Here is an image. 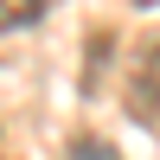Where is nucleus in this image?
<instances>
[{"mask_svg":"<svg viewBox=\"0 0 160 160\" xmlns=\"http://www.w3.org/2000/svg\"><path fill=\"white\" fill-rule=\"evenodd\" d=\"M135 7H160V0H135Z\"/></svg>","mask_w":160,"mask_h":160,"instance_id":"obj_4","label":"nucleus"},{"mask_svg":"<svg viewBox=\"0 0 160 160\" xmlns=\"http://www.w3.org/2000/svg\"><path fill=\"white\" fill-rule=\"evenodd\" d=\"M51 7H58V0H0V32H26V26H38Z\"/></svg>","mask_w":160,"mask_h":160,"instance_id":"obj_2","label":"nucleus"},{"mask_svg":"<svg viewBox=\"0 0 160 160\" xmlns=\"http://www.w3.org/2000/svg\"><path fill=\"white\" fill-rule=\"evenodd\" d=\"M71 154H77V160H115V148H109V141H77Z\"/></svg>","mask_w":160,"mask_h":160,"instance_id":"obj_3","label":"nucleus"},{"mask_svg":"<svg viewBox=\"0 0 160 160\" xmlns=\"http://www.w3.org/2000/svg\"><path fill=\"white\" fill-rule=\"evenodd\" d=\"M128 115H135V122H154L160 115V45L154 51H141L135 58V71H128Z\"/></svg>","mask_w":160,"mask_h":160,"instance_id":"obj_1","label":"nucleus"}]
</instances>
